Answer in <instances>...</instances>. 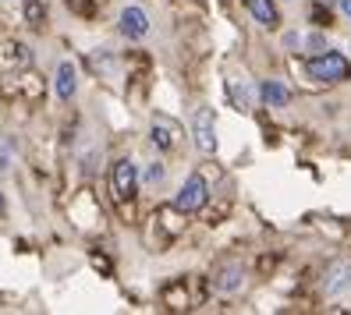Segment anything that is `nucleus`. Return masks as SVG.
<instances>
[{
  "mask_svg": "<svg viewBox=\"0 0 351 315\" xmlns=\"http://www.w3.org/2000/svg\"><path fill=\"white\" fill-rule=\"evenodd\" d=\"M305 71H308V78H316V81H344V78H351L348 57H344V53H334V50L313 57V60L305 64Z\"/></svg>",
  "mask_w": 351,
  "mask_h": 315,
  "instance_id": "obj_1",
  "label": "nucleus"
},
{
  "mask_svg": "<svg viewBox=\"0 0 351 315\" xmlns=\"http://www.w3.org/2000/svg\"><path fill=\"white\" fill-rule=\"evenodd\" d=\"M138 192V166L132 160H117L110 171V199L117 205H128Z\"/></svg>",
  "mask_w": 351,
  "mask_h": 315,
  "instance_id": "obj_2",
  "label": "nucleus"
},
{
  "mask_svg": "<svg viewBox=\"0 0 351 315\" xmlns=\"http://www.w3.org/2000/svg\"><path fill=\"white\" fill-rule=\"evenodd\" d=\"M206 199H210V181H206L202 174H192L181 184V192L174 195V209L178 213H199V209L206 205Z\"/></svg>",
  "mask_w": 351,
  "mask_h": 315,
  "instance_id": "obj_3",
  "label": "nucleus"
},
{
  "mask_svg": "<svg viewBox=\"0 0 351 315\" xmlns=\"http://www.w3.org/2000/svg\"><path fill=\"white\" fill-rule=\"evenodd\" d=\"M192 142L202 156H213L217 153V124H213V110L210 107H199L192 114Z\"/></svg>",
  "mask_w": 351,
  "mask_h": 315,
  "instance_id": "obj_4",
  "label": "nucleus"
},
{
  "mask_svg": "<svg viewBox=\"0 0 351 315\" xmlns=\"http://www.w3.org/2000/svg\"><path fill=\"white\" fill-rule=\"evenodd\" d=\"M117 32L128 39V43H142L149 36V14L142 11L138 4H128L125 11L117 14Z\"/></svg>",
  "mask_w": 351,
  "mask_h": 315,
  "instance_id": "obj_5",
  "label": "nucleus"
},
{
  "mask_svg": "<svg viewBox=\"0 0 351 315\" xmlns=\"http://www.w3.org/2000/svg\"><path fill=\"white\" fill-rule=\"evenodd\" d=\"M149 142L156 145L160 153L178 149V142H181V124L171 121V117H163V114H156L153 124H149Z\"/></svg>",
  "mask_w": 351,
  "mask_h": 315,
  "instance_id": "obj_6",
  "label": "nucleus"
},
{
  "mask_svg": "<svg viewBox=\"0 0 351 315\" xmlns=\"http://www.w3.org/2000/svg\"><path fill=\"white\" fill-rule=\"evenodd\" d=\"M323 290H326V298H341V294L351 290V262L341 259L326 269V280H323Z\"/></svg>",
  "mask_w": 351,
  "mask_h": 315,
  "instance_id": "obj_7",
  "label": "nucleus"
},
{
  "mask_svg": "<svg viewBox=\"0 0 351 315\" xmlns=\"http://www.w3.org/2000/svg\"><path fill=\"white\" fill-rule=\"evenodd\" d=\"M75 89H78V68L71 64V60H60L57 75H53V92H57V99H71Z\"/></svg>",
  "mask_w": 351,
  "mask_h": 315,
  "instance_id": "obj_8",
  "label": "nucleus"
},
{
  "mask_svg": "<svg viewBox=\"0 0 351 315\" xmlns=\"http://www.w3.org/2000/svg\"><path fill=\"white\" fill-rule=\"evenodd\" d=\"M245 8H249V14L256 18L263 29H277L280 14H277V8H274V0H245Z\"/></svg>",
  "mask_w": 351,
  "mask_h": 315,
  "instance_id": "obj_9",
  "label": "nucleus"
},
{
  "mask_svg": "<svg viewBox=\"0 0 351 315\" xmlns=\"http://www.w3.org/2000/svg\"><path fill=\"white\" fill-rule=\"evenodd\" d=\"M223 92H227V99H231L238 110H249V107H252V86H249V81L227 78V81H223Z\"/></svg>",
  "mask_w": 351,
  "mask_h": 315,
  "instance_id": "obj_10",
  "label": "nucleus"
},
{
  "mask_svg": "<svg viewBox=\"0 0 351 315\" xmlns=\"http://www.w3.org/2000/svg\"><path fill=\"white\" fill-rule=\"evenodd\" d=\"M259 96L266 107H287V99H291V92H287V86H280V81H263L259 86Z\"/></svg>",
  "mask_w": 351,
  "mask_h": 315,
  "instance_id": "obj_11",
  "label": "nucleus"
},
{
  "mask_svg": "<svg viewBox=\"0 0 351 315\" xmlns=\"http://www.w3.org/2000/svg\"><path fill=\"white\" fill-rule=\"evenodd\" d=\"M241 284H245V273H241V266H223V269L217 273V290H223V294H234V290H241Z\"/></svg>",
  "mask_w": 351,
  "mask_h": 315,
  "instance_id": "obj_12",
  "label": "nucleus"
},
{
  "mask_svg": "<svg viewBox=\"0 0 351 315\" xmlns=\"http://www.w3.org/2000/svg\"><path fill=\"white\" fill-rule=\"evenodd\" d=\"M25 18H29V22H43V18H47V8H43V0H25Z\"/></svg>",
  "mask_w": 351,
  "mask_h": 315,
  "instance_id": "obj_13",
  "label": "nucleus"
},
{
  "mask_svg": "<svg viewBox=\"0 0 351 315\" xmlns=\"http://www.w3.org/2000/svg\"><path fill=\"white\" fill-rule=\"evenodd\" d=\"M160 177H163V163H149V171L142 174V181H146V184H156Z\"/></svg>",
  "mask_w": 351,
  "mask_h": 315,
  "instance_id": "obj_14",
  "label": "nucleus"
},
{
  "mask_svg": "<svg viewBox=\"0 0 351 315\" xmlns=\"http://www.w3.org/2000/svg\"><path fill=\"white\" fill-rule=\"evenodd\" d=\"M8 166H11V145L4 142L0 145V171H8Z\"/></svg>",
  "mask_w": 351,
  "mask_h": 315,
  "instance_id": "obj_15",
  "label": "nucleus"
},
{
  "mask_svg": "<svg viewBox=\"0 0 351 315\" xmlns=\"http://www.w3.org/2000/svg\"><path fill=\"white\" fill-rule=\"evenodd\" d=\"M337 8H341V14L351 22V0H337Z\"/></svg>",
  "mask_w": 351,
  "mask_h": 315,
  "instance_id": "obj_16",
  "label": "nucleus"
},
{
  "mask_svg": "<svg viewBox=\"0 0 351 315\" xmlns=\"http://www.w3.org/2000/svg\"><path fill=\"white\" fill-rule=\"evenodd\" d=\"M4 209H8V199H4V192H0V213H4Z\"/></svg>",
  "mask_w": 351,
  "mask_h": 315,
  "instance_id": "obj_17",
  "label": "nucleus"
}]
</instances>
